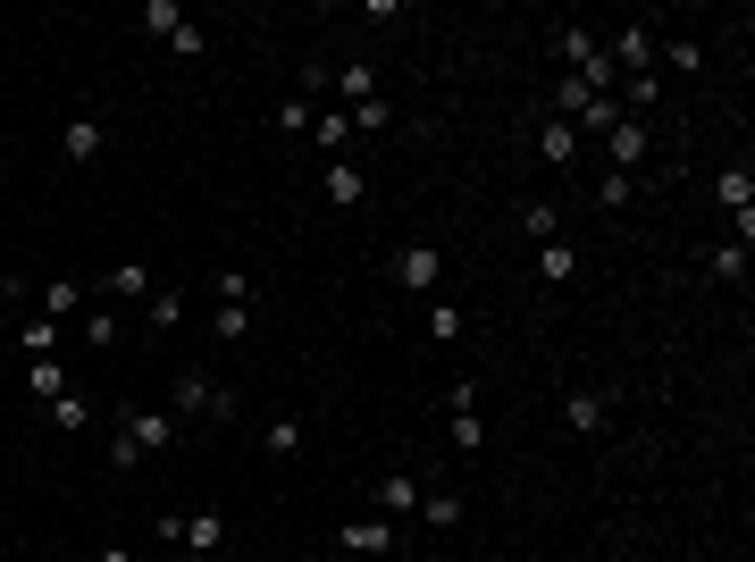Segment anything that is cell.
<instances>
[{
	"instance_id": "cell-26",
	"label": "cell",
	"mask_w": 755,
	"mask_h": 562,
	"mask_svg": "<svg viewBox=\"0 0 755 562\" xmlns=\"http://www.w3.org/2000/svg\"><path fill=\"white\" fill-rule=\"evenodd\" d=\"M445 445H453V453H479V445H487V429H479V412H453Z\"/></svg>"
},
{
	"instance_id": "cell-27",
	"label": "cell",
	"mask_w": 755,
	"mask_h": 562,
	"mask_svg": "<svg viewBox=\"0 0 755 562\" xmlns=\"http://www.w3.org/2000/svg\"><path fill=\"white\" fill-rule=\"evenodd\" d=\"M655 59H672V76H697V68H705V42H697V34H680L672 51H655Z\"/></svg>"
},
{
	"instance_id": "cell-38",
	"label": "cell",
	"mask_w": 755,
	"mask_h": 562,
	"mask_svg": "<svg viewBox=\"0 0 755 562\" xmlns=\"http://www.w3.org/2000/svg\"><path fill=\"white\" fill-rule=\"evenodd\" d=\"M26 294H34V285H26V278H0V328L18 319V302H26Z\"/></svg>"
},
{
	"instance_id": "cell-31",
	"label": "cell",
	"mask_w": 755,
	"mask_h": 562,
	"mask_svg": "<svg viewBox=\"0 0 755 562\" xmlns=\"http://www.w3.org/2000/svg\"><path fill=\"white\" fill-rule=\"evenodd\" d=\"M420 521H429V529H453V521H462V495H420Z\"/></svg>"
},
{
	"instance_id": "cell-5",
	"label": "cell",
	"mask_w": 755,
	"mask_h": 562,
	"mask_svg": "<svg viewBox=\"0 0 755 562\" xmlns=\"http://www.w3.org/2000/svg\"><path fill=\"white\" fill-rule=\"evenodd\" d=\"M420 495H429L420 479H403V470H386V479L370 488V504H378V521H403V512H420Z\"/></svg>"
},
{
	"instance_id": "cell-1",
	"label": "cell",
	"mask_w": 755,
	"mask_h": 562,
	"mask_svg": "<svg viewBox=\"0 0 755 562\" xmlns=\"http://www.w3.org/2000/svg\"><path fill=\"white\" fill-rule=\"evenodd\" d=\"M235 420V394H226V387H210V378L202 370H177V387H169V420H177V429H185V420Z\"/></svg>"
},
{
	"instance_id": "cell-23",
	"label": "cell",
	"mask_w": 755,
	"mask_h": 562,
	"mask_svg": "<svg viewBox=\"0 0 755 562\" xmlns=\"http://www.w3.org/2000/svg\"><path fill=\"white\" fill-rule=\"evenodd\" d=\"M546 101H554V118H580V110H587V101H604V93H587L580 76H563V84H554V93H546Z\"/></svg>"
},
{
	"instance_id": "cell-30",
	"label": "cell",
	"mask_w": 755,
	"mask_h": 562,
	"mask_svg": "<svg viewBox=\"0 0 755 562\" xmlns=\"http://www.w3.org/2000/svg\"><path fill=\"white\" fill-rule=\"evenodd\" d=\"M84 420H93V403H84V394H59V403H51V429H84Z\"/></svg>"
},
{
	"instance_id": "cell-14",
	"label": "cell",
	"mask_w": 755,
	"mask_h": 562,
	"mask_svg": "<svg viewBox=\"0 0 755 562\" xmlns=\"http://www.w3.org/2000/svg\"><path fill=\"white\" fill-rule=\"evenodd\" d=\"M563 420H571L580 436H604V394H596V387H571V394H563Z\"/></svg>"
},
{
	"instance_id": "cell-10",
	"label": "cell",
	"mask_w": 755,
	"mask_h": 562,
	"mask_svg": "<svg viewBox=\"0 0 755 562\" xmlns=\"http://www.w3.org/2000/svg\"><path fill=\"white\" fill-rule=\"evenodd\" d=\"M34 302H42V319H59V328H68V319H84V285H76V278L34 285Z\"/></svg>"
},
{
	"instance_id": "cell-4",
	"label": "cell",
	"mask_w": 755,
	"mask_h": 562,
	"mask_svg": "<svg viewBox=\"0 0 755 562\" xmlns=\"http://www.w3.org/2000/svg\"><path fill=\"white\" fill-rule=\"evenodd\" d=\"M436 278H445V252H436V244H403V252H395V285L436 294Z\"/></svg>"
},
{
	"instance_id": "cell-12",
	"label": "cell",
	"mask_w": 755,
	"mask_h": 562,
	"mask_svg": "<svg viewBox=\"0 0 755 562\" xmlns=\"http://www.w3.org/2000/svg\"><path fill=\"white\" fill-rule=\"evenodd\" d=\"M336 545L344 554H386V545H395V521H344Z\"/></svg>"
},
{
	"instance_id": "cell-22",
	"label": "cell",
	"mask_w": 755,
	"mask_h": 562,
	"mask_svg": "<svg viewBox=\"0 0 755 562\" xmlns=\"http://www.w3.org/2000/svg\"><path fill=\"white\" fill-rule=\"evenodd\" d=\"M18 344H26V353H34V361H51V344H59V319H26V328H18Z\"/></svg>"
},
{
	"instance_id": "cell-18",
	"label": "cell",
	"mask_w": 755,
	"mask_h": 562,
	"mask_svg": "<svg viewBox=\"0 0 755 562\" xmlns=\"http://www.w3.org/2000/svg\"><path fill=\"white\" fill-rule=\"evenodd\" d=\"M101 294H118V302H134V294H151V269L143 261H118L110 278H101Z\"/></svg>"
},
{
	"instance_id": "cell-36",
	"label": "cell",
	"mask_w": 755,
	"mask_h": 562,
	"mask_svg": "<svg viewBox=\"0 0 755 562\" xmlns=\"http://www.w3.org/2000/svg\"><path fill=\"white\" fill-rule=\"evenodd\" d=\"M344 118H353L361 134H378V127H386V118H395V110H386V93H378V101H361V110H344Z\"/></svg>"
},
{
	"instance_id": "cell-6",
	"label": "cell",
	"mask_w": 755,
	"mask_h": 562,
	"mask_svg": "<svg viewBox=\"0 0 755 562\" xmlns=\"http://www.w3.org/2000/svg\"><path fill=\"white\" fill-rule=\"evenodd\" d=\"M320 185H328V202H336V210L370 202V169H361V160H328V177H320Z\"/></svg>"
},
{
	"instance_id": "cell-24",
	"label": "cell",
	"mask_w": 755,
	"mask_h": 562,
	"mask_svg": "<svg viewBox=\"0 0 755 562\" xmlns=\"http://www.w3.org/2000/svg\"><path fill=\"white\" fill-rule=\"evenodd\" d=\"M177 26H185V9H177V0H143V34H160V42H169Z\"/></svg>"
},
{
	"instance_id": "cell-29",
	"label": "cell",
	"mask_w": 755,
	"mask_h": 562,
	"mask_svg": "<svg viewBox=\"0 0 755 562\" xmlns=\"http://www.w3.org/2000/svg\"><path fill=\"white\" fill-rule=\"evenodd\" d=\"M521 227L537 235V244H546V235H563V210H554V202H528V210H521Z\"/></svg>"
},
{
	"instance_id": "cell-11",
	"label": "cell",
	"mask_w": 755,
	"mask_h": 562,
	"mask_svg": "<svg viewBox=\"0 0 755 562\" xmlns=\"http://www.w3.org/2000/svg\"><path fill=\"white\" fill-rule=\"evenodd\" d=\"M177 545H185V554H219V545H226V512H185V538H177Z\"/></svg>"
},
{
	"instance_id": "cell-28",
	"label": "cell",
	"mask_w": 755,
	"mask_h": 562,
	"mask_svg": "<svg viewBox=\"0 0 755 562\" xmlns=\"http://www.w3.org/2000/svg\"><path fill=\"white\" fill-rule=\"evenodd\" d=\"M311 118H320V110H311V93H285L278 101V127L285 134H311Z\"/></svg>"
},
{
	"instance_id": "cell-37",
	"label": "cell",
	"mask_w": 755,
	"mask_h": 562,
	"mask_svg": "<svg viewBox=\"0 0 755 562\" xmlns=\"http://www.w3.org/2000/svg\"><path fill=\"white\" fill-rule=\"evenodd\" d=\"M269 453H302V420H269Z\"/></svg>"
},
{
	"instance_id": "cell-34",
	"label": "cell",
	"mask_w": 755,
	"mask_h": 562,
	"mask_svg": "<svg viewBox=\"0 0 755 562\" xmlns=\"http://www.w3.org/2000/svg\"><path fill=\"white\" fill-rule=\"evenodd\" d=\"M210 294H219V302H252V278H244V269H219V278H210Z\"/></svg>"
},
{
	"instance_id": "cell-41",
	"label": "cell",
	"mask_w": 755,
	"mask_h": 562,
	"mask_svg": "<svg viewBox=\"0 0 755 562\" xmlns=\"http://www.w3.org/2000/svg\"><path fill=\"white\" fill-rule=\"evenodd\" d=\"M185 562H219V554H185Z\"/></svg>"
},
{
	"instance_id": "cell-16",
	"label": "cell",
	"mask_w": 755,
	"mask_h": 562,
	"mask_svg": "<svg viewBox=\"0 0 755 562\" xmlns=\"http://www.w3.org/2000/svg\"><path fill=\"white\" fill-rule=\"evenodd\" d=\"M336 93L353 101V110H361V101H378V68H370V59H344V68H336Z\"/></svg>"
},
{
	"instance_id": "cell-25",
	"label": "cell",
	"mask_w": 755,
	"mask_h": 562,
	"mask_svg": "<svg viewBox=\"0 0 755 562\" xmlns=\"http://www.w3.org/2000/svg\"><path fill=\"white\" fill-rule=\"evenodd\" d=\"M26 387H34L42 403H59V394H68V370H59V361H34V370H26Z\"/></svg>"
},
{
	"instance_id": "cell-13",
	"label": "cell",
	"mask_w": 755,
	"mask_h": 562,
	"mask_svg": "<svg viewBox=\"0 0 755 562\" xmlns=\"http://www.w3.org/2000/svg\"><path fill=\"white\" fill-rule=\"evenodd\" d=\"M537 278H546V285H571V278H580V244L546 235V244H537Z\"/></svg>"
},
{
	"instance_id": "cell-8",
	"label": "cell",
	"mask_w": 755,
	"mask_h": 562,
	"mask_svg": "<svg viewBox=\"0 0 755 562\" xmlns=\"http://www.w3.org/2000/svg\"><path fill=\"white\" fill-rule=\"evenodd\" d=\"M537 160L571 169V160H580V127H571V118H537Z\"/></svg>"
},
{
	"instance_id": "cell-20",
	"label": "cell",
	"mask_w": 755,
	"mask_h": 562,
	"mask_svg": "<svg viewBox=\"0 0 755 562\" xmlns=\"http://www.w3.org/2000/svg\"><path fill=\"white\" fill-rule=\"evenodd\" d=\"M210 328H219V344H244V337H252V302H219V319H210Z\"/></svg>"
},
{
	"instance_id": "cell-7",
	"label": "cell",
	"mask_w": 755,
	"mask_h": 562,
	"mask_svg": "<svg viewBox=\"0 0 755 562\" xmlns=\"http://www.w3.org/2000/svg\"><path fill=\"white\" fill-rule=\"evenodd\" d=\"M101 143H110V127H101V118H68V134H59V151H68L76 169H93Z\"/></svg>"
},
{
	"instance_id": "cell-2",
	"label": "cell",
	"mask_w": 755,
	"mask_h": 562,
	"mask_svg": "<svg viewBox=\"0 0 755 562\" xmlns=\"http://www.w3.org/2000/svg\"><path fill=\"white\" fill-rule=\"evenodd\" d=\"M655 51H663L655 18H630V26H622V42H613L604 59H613V76H646V68H655Z\"/></svg>"
},
{
	"instance_id": "cell-35",
	"label": "cell",
	"mask_w": 755,
	"mask_h": 562,
	"mask_svg": "<svg viewBox=\"0 0 755 562\" xmlns=\"http://www.w3.org/2000/svg\"><path fill=\"white\" fill-rule=\"evenodd\" d=\"M705 269H714V278H747V244H714V261H705Z\"/></svg>"
},
{
	"instance_id": "cell-21",
	"label": "cell",
	"mask_w": 755,
	"mask_h": 562,
	"mask_svg": "<svg viewBox=\"0 0 755 562\" xmlns=\"http://www.w3.org/2000/svg\"><path fill=\"white\" fill-rule=\"evenodd\" d=\"M84 344H93V353H110V344H118V311H110V302L84 311Z\"/></svg>"
},
{
	"instance_id": "cell-32",
	"label": "cell",
	"mask_w": 755,
	"mask_h": 562,
	"mask_svg": "<svg viewBox=\"0 0 755 562\" xmlns=\"http://www.w3.org/2000/svg\"><path fill=\"white\" fill-rule=\"evenodd\" d=\"M630 193H638V177H613V169H604V185H596V210H622Z\"/></svg>"
},
{
	"instance_id": "cell-15",
	"label": "cell",
	"mask_w": 755,
	"mask_h": 562,
	"mask_svg": "<svg viewBox=\"0 0 755 562\" xmlns=\"http://www.w3.org/2000/svg\"><path fill=\"white\" fill-rule=\"evenodd\" d=\"M714 193H722V210H731V219H747V210H755V169H747V160H738V169H722Z\"/></svg>"
},
{
	"instance_id": "cell-17",
	"label": "cell",
	"mask_w": 755,
	"mask_h": 562,
	"mask_svg": "<svg viewBox=\"0 0 755 562\" xmlns=\"http://www.w3.org/2000/svg\"><path fill=\"white\" fill-rule=\"evenodd\" d=\"M143 319L160 328V337H169L177 319H185V294H177V285H151V294H143Z\"/></svg>"
},
{
	"instance_id": "cell-3",
	"label": "cell",
	"mask_w": 755,
	"mask_h": 562,
	"mask_svg": "<svg viewBox=\"0 0 755 562\" xmlns=\"http://www.w3.org/2000/svg\"><path fill=\"white\" fill-rule=\"evenodd\" d=\"M646 151H655V134H646V118H622V127L604 134V160H613V177H638Z\"/></svg>"
},
{
	"instance_id": "cell-33",
	"label": "cell",
	"mask_w": 755,
	"mask_h": 562,
	"mask_svg": "<svg viewBox=\"0 0 755 562\" xmlns=\"http://www.w3.org/2000/svg\"><path fill=\"white\" fill-rule=\"evenodd\" d=\"M429 337H436V344L462 337V311H453V302H429Z\"/></svg>"
},
{
	"instance_id": "cell-9",
	"label": "cell",
	"mask_w": 755,
	"mask_h": 562,
	"mask_svg": "<svg viewBox=\"0 0 755 562\" xmlns=\"http://www.w3.org/2000/svg\"><path fill=\"white\" fill-rule=\"evenodd\" d=\"M118 429H134V445H143V453H169L177 436H185V429H177L169 412H127V420H118Z\"/></svg>"
},
{
	"instance_id": "cell-39",
	"label": "cell",
	"mask_w": 755,
	"mask_h": 562,
	"mask_svg": "<svg viewBox=\"0 0 755 562\" xmlns=\"http://www.w3.org/2000/svg\"><path fill=\"white\" fill-rule=\"evenodd\" d=\"M110 462H118V470H134V462H143V445H134V429H118V436H110Z\"/></svg>"
},
{
	"instance_id": "cell-40",
	"label": "cell",
	"mask_w": 755,
	"mask_h": 562,
	"mask_svg": "<svg viewBox=\"0 0 755 562\" xmlns=\"http://www.w3.org/2000/svg\"><path fill=\"white\" fill-rule=\"evenodd\" d=\"M93 562H134V554H127V545H101V554H93Z\"/></svg>"
},
{
	"instance_id": "cell-19",
	"label": "cell",
	"mask_w": 755,
	"mask_h": 562,
	"mask_svg": "<svg viewBox=\"0 0 755 562\" xmlns=\"http://www.w3.org/2000/svg\"><path fill=\"white\" fill-rule=\"evenodd\" d=\"M311 134L328 143V160H344V143H353V118H344V110H320V118H311Z\"/></svg>"
}]
</instances>
